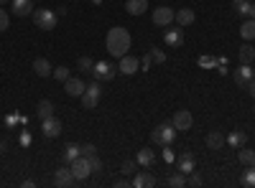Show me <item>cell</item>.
<instances>
[{"instance_id":"cell-1","label":"cell","mask_w":255,"mask_h":188,"mask_svg":"<svg viewBox=\"0 0 255 188\" xmlns=\"http://www.w3.org/2000/svg\"><path fill=\"white\" fill-rule=\"evenodd\" d=\"M105 44H108L110 56L120 59V56H125V54H128V49H130V44H133L130 31L123 28V26H113V28L108 31V38H105Z\"/></svg>"},{"instance_id":"cell-2","label":"cell","mask_w":255,"mask_h":188,"mask_svg":"<svg viewBox=\"0 0 255 188\" xmlns=\"http://www.w3.org/2000/svg\"><path fill=\"white\" fill-rule=\"evenodd\" d=\"M31 15H33L36 28H41V31H54L56 23H59V13L51 10V8H36Z\"/></svg>"},{"instance_id":"cell-3","label":"cell","mask_w":255,"mask_h":188,"mask_svg":"<svg viewBox=\"0 0 255 188\" xmlns=\"http://www.w3.org/2000/svg\"><path fill=\"white\" fill-rule=\"evenodd\" d=\"M176 135H179V130L174 127L171 122H163V125H156V127L151 130V140H153V145H171L174 140H176Z\"/></svg>"},{"instance_id":"cell-4","label":"cell","mask_w":255,"mask_h":188,"mask_svg":"<svg viewBox=\"0 0 255 188\" xmlns=\"http://www.w3.org/2000/svg\"><path fill=\"white\" fill-rule=\"evenodd\" d=\"M100 99H102V81H92V84H87V89H84V94H82V107L84 110H95L97 104H100Z\"/></svg>"},{"instance_id":"cell-5","label":"cell","mask_w":255,"mask_h":188,"mask_svg":"<svg viewBox=\"0 0 255 188\" xmlns=\"http://www.w3.org/2000/svg\"><path fill=\"white\" fill-rule=\"evenodd\" d=\"M97 81H110V79H115V74H118V66L115 64H110V61H95V66H92V71H90Z\"/></svg>"},{"instance_id":"cell-6","label":"cell","mask_w":255,"mask_h":188,"mask_svg":"<svg viewBox=\"0 0 255 188\" xmlns=\"http://www.w3.org/2000/svg\"><path fill=\"white\" fill-rule=\"evenodd\" d=\"M151 20H153V26H161V28H168L176 20V10H171V8H166V5H161V8H153V13H151Z\"/></svg>"},{"instance_id":"cell-7","label":"cell","mask_w":255,"mask_h":188,"mask_svg":"<svg viewBox=\"0 0 255 188\" xmlns=\"http://www.w3.org/2000/svg\"><path fill=\"white\" fill-rule=\"evenodd\" d=\"M69 168H72V173H74V178H77V181H87V178L92 176L90 158H84V155H79L77 160H72V163H69Z\"/></svg>"},{"instance_id":"cell-8","label":"cell","mask_w":255,"mask_h":188,"mask_svg":"<svg viewBox=\"0 0 255 188\" xmlns=\"http://www.w3.org/2000/svg\"><path fill=\"white\" fill-rule=\"evenodd\" d=\"M61 130H64V125H61V120L59 117H46V120H41V135L44 137H49V140H54V137H59L61 135Z\"/></svg>"},{"instance_id":"cell-9","label":"cell","mask_w":255,"mask_h":188,"mask_svg":"<svg viewBox=\"0 0 255 188\" xmlns=\"http://www.w3.org/2000/svg\"><path fill=\"white\" fill-rule=\"evenodd\" d=\"M163 44L168 46V49H179L181 44H184V28L181 26H168L166 31H163Z\"/></svg>"},{"instance_id":"cell-10","label":"cell","mask_w":255,"mask_h":188,"mask_svg":"<svg viewBox=\"0 0 255 188\" xmlns=\"http://www.w3.org/2000/svg\"><path fill=\"white\" fill-rule=\"evenodd\" d=\"M135 71H140V59L125 54L120 56V64H118V74H125V76H133Z\"/></svg>"},{"instance_id":"cell-11","label":"cell","mask_w":255,"mask_h":188,"mask_svg":"<svg viewBox=\"0 0 255 188\" xmlns=\"http://www.w3.org/2000/svg\"><path fill=\"white\" fill-rule=\"evenodd\" d=\"M255 79V66L253 64H240L238 69H235V84L238 87H243V89H248V84Z\"/></svg>"},{"instance_id":"cell-12","label":"cell","mask_w":255,"mask_h":188,"mask_svg":"<svg viewBox=\"0 0 255 188\" xmlns=\"http://www.w3.org/2000/svg\"><path fill=\"white\" fill-rule=\"evenodd\" d=\"M54 183H56L59 188H69V186L77 183V178H74V173H72L69 165H64V168L54 171Z\"/></svg>"},{"instance_id":"cell-13","label":"cell","mask_w":255,"mask_h":188,"mask_svg":"<svg viewBox=\"0 0 255 188\" xmlns=\"http://www.w3.org/2000/svg\"><path fill=\"white\" fill-rule=\"evenodd\" d=\"M194 165H197V160H194V155H191L189 150H184L181 155H176V171L179 173H184V176L194 173Z\"/></svg>"},{"instance_id":"cell-14","label":"cell","mask_w":255,"mask_h":188,"mask_svg":"<svg viewBox=\"0 0 255 188\" xmlns=\"http://www.w3.org/2000/svg\"><path fill=\"white\" fill-rule=\"evenodd\" d=\"M171 125H174V127H176L179 132H184V130H191V125H194V117H191V112H189V110H179V112L174 115Z\"/></svg>"},{"instance_id":"cell-15","label":"cell","mask_w":255,"mask_h":188,"mask_svg":"<svg viewBox=\"0 0 255 188\" xmlns=\"http://www.w3.org/2000/svg\"><path fill=\"white\" fill-rule=\"evenodd\" d=\"M36 8H33V0H10V13L18 15V18H26L31 15Z\"/></svg>"},{"instance_id":"cell-16","label":"cell","mask_w":255,"mask_h":188,"mask_svg":"<svg viewBox=\"0 0 255 188\" xmlns=\"http://www.w3.org/2000/svg\"><path fill=\"white\" fill-rule=\"evenodd\" d=\"M84 89H87V84H84L82 79H72V76H69L67 81H64V92H67L69 97H82Z\"/></svg>"},{"instance_id":"cell-17","label":"cell","mask_w":255,"mask_h":188,"mask_svg":"<svg viewBox=\"0 0 255 188\" xmlns=\"http://www.w3.org/2000/svg\"><path fill=\"white\" fill-rule=\"evenodd\" d=\"M194 20H197V13L191 10V8H179V10H176V20H174V23H176V26H181V28H189L191 23H194Z\"/></svg>"},{"instance_id":"cell-18","label":"cell","mask_w":255,"mask_h":188,"mask_svg":"<svg viewBox=\"0 0 255 188\" xmlns=\"http://www.w3.org/2000/svg\"><path fill=\"white\" fill-rule=\"evenodd\" d=\"M225 145H230V148L240 150L243 145H248V135H245L243 130H232L230 135H225Z\"/></svg>"},{"instance_id":"cell-19","label":"cell","mask_w":255,"mask_h":188,"mask_svg":"<svg viewBox=\"0 0 255 188\" xmlns=\"http://www.w3.org/2000/svg\"><path fill=\"white\" fill-rule=\"evenodd\" d=\"M156 186V178L153 173H148V171H138L135 178H133V188H153Z\"/></svg>"},{"instance_id":"cell-20","label":"cell","mask_w":255,"mask_h":188,"mask_svg":"<svg viewBox=\"0 0 255 188\" xmlns=\"http://www.w3.org/2000/svg\"><path fill=\"white\" fill-rule=\"evenodd\" d=\"M51 71H54V66L49 64V59H44V56H38V59L33 61V74H36V76H41V79H46V76H51Z\"/></svg>"},{"instance_id":"cell-21","label":"cell","mask_w":255,"mask_h":188,"mask_svg":"<svg viewBox=\"0 0 255 188\" xmlns=\"http://www.w3.org/2000/svg\"><path fill=\"white\" fill-rule=\"evenodd\" d=\"M138 165H143V168H151V165L158 160V155H156V150H151V148H143V150H138Z\"/></svg>"},{"instance_id":"cell-22","label":"cell","mask_w":255,"mask_h":188,"mask_svg":"<svg viewBox=\"0 0 255 188\" xmlns=\"http://www.w3.org/2000/svg\"><path fill=\"white\" fill-rule=\"evenodd\" d=\"M238 59H240V64H253V61H255V46L250 44V41H245V44L240 46Z\"/></svg>"},{"instance_id":"cell-23","label":"cell","mask_w":255,"mask_h":188,"mask_svg":"<svg viewBox=\"0 0 255 188\" xmlns=\"http://www.w3.org/2000/svg\"><path fill=\"white\" fill-rule=\"evenodd\" d=\"M204 142H207V148H209V150H220L222 145H225V135H222L220 130H212V132L207 135Z\"/></svg>"},{"instance_id":"cell-24","label":"cell","mask_w":255,"mask_h":188,"mask_svg":"<svg viewBox=\"0 0 255 188\" xmlns=\"http://www.w3.org/2000/svg\"><path fill=\"white\" fill-rule=\"evenodd\" d=\"M125 10L130 13V15H143V13L148 10V0H128Z\"/></svg>"},{"instance_id":"cell-25","label":"cell","mask_w":255,"mask_h":188,"mask_svg":"<svg viewBox=\"0 0 255 188\" xmlns=\"http://www.w3.org/2000/svg\"><path fill=\"white\" fill-rule=\"evenodd\" d=\"M36 115H38V120L51 117V115H54V102H51V99H41L38 107H36Z\"/></svg>"},{"instance_id":"cell-26","label":"cell","mask_w":255,"mask_h":188,"mask_svg":"<svg viewBox=\"0 0 255 188\" xmlns=\"http://www.w3.org/2000/svg\"><path fill=\"white\" fill-rule=\"evenodd\" d=\"M240 36L245 41H255V20L253 18H245V23L240 26Z\"/></svg>"},{"instance_id":"cell-27","label":"cell","mask_w":255,"mask_h":188,"mask_svg":"<svg viewBox=\"0 0 255 188\" xmlns=\"http://www.w3.org/2000/svg\"><path fill=\"white\" fill-rule=\"evenodd\" d=\"M238 158H240V163L245 165V168H248V165H255V150H250L248 145H243V148H240Z\"/></svg>"},{"instance_id":"cell-28","label":"cell","mask_w":255,"mask_h":188,"mask_svg":"<svg viewBox=\"0 0 255 188\" xmlns=\"http://www.w3.org/2000/svg\"><path fill=\"white\" fill-rule=\"evenodd\" d=\"M79 155H82V148H79V145H74V142H69L67 148H64V160H67V165H69L72 160H77Z\"/></svg>"},{"instance_id":"cell-29","label":"cell","mask_w":255,"mask_h":188,"mask_svg":"<svg viewBox=\"0 0 255 188\" xmlns=\"http://www.w3.org/2000/svg\"><path fill=\"white\" fill-rule=\"evenodd\" d=\"M232 10L243 18H248L250 15V0H232Z\"/></svg>"},{"instance_id":"cell-30","label":"cell","mask_w":255,"mask_h":188,"mask_svg":"<svg viewBox=\"0 0 255 188\" xmlns=\"http://www.w3.org/2000/svg\"><path fill=\"white\" fill-rule=\"evenodd\" d=\"M166 186H171V188H184V186H186V176L176 171V173H171V176L166 178Z\"/></svg>"},{"instance_id":"cell-31","label":"cell","mask_w":255,"mask_h":188,"mask_svg":"<svg viewBox=\"0 0 255 188\" xmlns=\"http://www.w3.org/2000/svg\"><path fill=\"white\" fill-rule=\"evenodd\" d=\"M120 173H123V176H128V178L135 176V173H138V160H123Z\"/></svg>"},{"instance_id":"cell-32","label":"cell","mask_w":255,"mask_h":188,"mask_svg":"<svg viewBox=\"0 0 255 188\" xmlns=\"http://www.w3.org/2000/svg\"><path fill=\"white\" fill-rule=\"evenodd\" d=\"M240 183H243L245 188H255V165H248V171L243 173Z\"/></svg>"},{"instance_id":"cell-33","label":"cell","mask_w":255,"mask_h":188,"mask_svg":"<svg viewBox=\"0 0 255 188\" xmlns=\"http://www.w3.org/2000/svg\"><path fill=\"white\" fill-rule=\"evenodd\" d=\"M92 66H95V61H92L90 56H79V59H77V69H79V71H92Z\"/></svg>"},{"instance_id":"cell-34","label":"cell","mask_w":255,"mask_h":188,"mask_svg":"<svg viewBox=\"0 0 255 188\" xmlns=\"http://www.w3.org/2000/svg\"><path fill=\"white\" fill-rule=\"evenodd\" d=\"M148 54H151L153 64H163V61H166V54H163V49H158V46H151V49H148Z\"/></svg>"},{"instance_id":"cell-35","label":"cell","mask_w":255,"mask_h":188,"mask_svg":"<svg viewBox=\"0 0 255 188\" xmlns=\"http://www.w3.org/2000/svg\"><path fill=\"white\" fill-rule=\"evenodd\" d=\"M8 28H10V13L0 8V31H8Z\"/></svg>"},{"instance_id":"cell-36","label":"cell","mask_w":255,"mask_h":188,"mask_svg":"<svg viewBox=\"0 0 255 188\" xmlns=\"http://www.w3.org/2000/svg\"><path fill=\"white\" fill-rule=\"evenodd\" d=\"M161 158L171 165V163H176V153L171 150V145H163V153H161Z\"/></svg>"},{"instance_id":"cell-37","label":"cell","mask_w":255,"mask_h":188,"mask_svg":"<svg viewBox=\"0 0 255 188\" xmlns=\"http://www.w3.org/2000/svg\"><path fill=\"white\" fill-rule=\"evenodd\" d=\"M51 76L59 79V81H67V79H69V69H67V66H56V69L51 71Z\"/></svg>"},{"instance_id":"cell-38","label":"cell","mask_w":255,"mask_h":188,"mask_svg":"<svg viewBox=\"0 0 255 188\" xmlns=\"http://www.w3.org/2000/svg\"><path fill=\"white\" fill-rule=\"evenodd\" d=\"M199 66H204V69H217V59H212V56H199Z\"/></svg>"},{"instance_id":"cell-39","label":"cell","mask_w":255,"mask_h":188,"mask_svg":"<svg viewBox=\"0 0 255 188\" xmlns=\"http://www.w3.org/2000/svg\"><path fill=\"white\" fill-rule=\"evenodd\" d=\"M90 165H92V173H102V160H100V155L95 153V155H90Z\"/></svg>"},{"instance_id":"cell-40","label":"cell","mask_w":255,"mask_h":188,"mask_svg":"<svg viewBox=\"0 0 255 188\" xmlns=\"http://www.w3.org/2000/svg\"><path fill=\"white\" fill-rule=\"evenodd\" d=\"M186 186H194V188H199V186H202V176H197V173H189V176H186Z\"/></svg>"},{"instance_id":"cell-41","label":"cell","mask_w":255,"mask_h":188,"mask_svg":"<svg viewBox=\"0 0 255 188\" xmlns=\"http://www.w3.org/2000/svg\"><path fill=\"white\" fill-rule=\"evenodd\" d=\"M151 66H153V59H151V54H145V56L140 59V69H143V71H148Z\"/></svg>"},{"instance_id":"cell-42","label":"cell","mask_w":255,"mask_h":188,"mask_svg":"<svg viewBox=\"0 0 255 188\" xmlns=\"http://www.w3.org/2000/svg\"><path fill=\"white\" fill-rule=\"evenodd\" d=\"M18 142L23 145V148H28V145H31V132H28V130H23V132H20V137H18Z\"/></svg>"},{"instance_id":"cell-43","label":"cell","mask_w":255,"mask_h":188,"mask_svg":"<svg viewBox=\"0 0 255 188\" xmlns=\"http://www.w3.org/2000/svg\"><path fill=\"white\" fill-rule=\"evenodd\" d=\"M95 153H97V148H95L92 142H87V145L82 148V155H84V158H90V155H95Z\"/></svg>"},{"instance_id":"cell-44","label":"cell","mask_w":255,"mask_h":188,"mask_svg":"<svg viewBox=\"0 0 255 188\" xmlns=\"http://www.w3.org/2000/svg\"><path fill=\"white\" fill-rule=\"evenodd\" d=\"M128 186H133V181L128 178V176H125V178H120V181H115V188H128Z\"/></svg>"},{"instance_id":"cell-45","label":"cell","mask_w":255,"mask_h":188,"mask_svg":"<svg viewBox=\"0 0 255 188\" xmlns=\"http://www.w3.org/2000/svg\"><path fill=\"white\" fill-rule=\"evenodd\" d=\"M248 92H250V97L255 99V79H253V81H250V84H248Z\"/></svg>"},{"instance_id":"cell-46","label":"cell","mask_w":255,"mask_h":188,"mask_svg":"<svg viewBox=\"0 0 255 188\" xmlns=\"http://www.w3.org/2000/svg\"><path fill=\"white\" fill-rule=\"evenodd\" d=\"M248 18H253V20H255V3H250V15H248Z\"/></svg>"},{"instance_id":"cell-47","label":"cell","mask_w":255,"mask_h":188,"mask_svg":"<svg viewBox=\"0 0 255 188\" xmlns=\"http://www.w3.org/2000/svg\"><path fill=\"white\" fill-rule=\"evenodd\" d=\"M8 3H10V0H0V8H5Z\"/></svg>"},{"instance_id":"cell-48","label":"cell","mask_w":255,"mask_h":188,"mask_svg":"<svg viewBox=\"0 0 255 188\" xmlns=\"http://www.w3.org/2000/svg\"><path fill=\"white\" fill-rule=\"evenodd\" d=\"M92 3H95V5H102V0H92Z\"/></svg>"},{"instance_id":"cell-49","label":"cell","mask_w":255,"mask_h":188,"mask_svg":"<svg viewBox=\"0 0 255 188\" xmlns=\"http://www.w3.org/2000/svg\"><path fill=\"white\" fill-rule=\"evenodd\" d=\"M33 3H38V0H33Z\"/></svg>"},{"instance_id":"cell-50","label":"cell","mask_w":255,"mask_h":188,"mask_svg":"<svg viewBox=\"0 0 255 188\" xmlns=\"http://www.w3.org/2000/svg\"><path fill=\"white\" fill-rule=\"evenodd\" d=\"M74 3H77V0H74Z\"/></svg>"}]
</instances>
